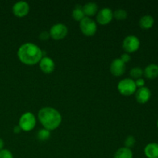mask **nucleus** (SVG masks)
Here are the masks:
<instances>
[{"instance_id":"nucleus-1","label":"nucleus","mask_w":158,"mask_h":158,"mask_svg":"<svg viewBox=\"0 0 158 158\" xmlns=\"http://www.w3.org/2000/svg\"><path fill=\"white\" fill-rule=\"evenodd\" d=\"M17 56L22 63L28 66L37 64L43 57L42 49L32 43H26L22 45L19 48Z\"/></svg>"},{"instance_id":"nucleus-2","label":"nucleus","mask_w":158,"mask_h":158,"mask_svg":"<svg viewBox=\"0 0 158 158\" xmlns=\"http://www.w3.org/2000/svg\"><path fill=\"white\" fill-rule=\"evenodd\" d=\"M38 119L43 128L49 131H54L60 126L62 123V116L55 108L46 106L40 110Z\"/></svg>"},{"instance_id":"nucleus-3","label":"nucleus","mask_w":158,"mask_h":158,"mask_svg":"<svg viewBox=\"0 0 158 158\" xmlns=\"http://www.w3.org/2000/svg\"><path fill=\"white\" fill-rule=\"evenodd\" d=\"M117 89L121 95L128 97L135 94L137 88L134 80L131 78H125L119 82Z\"/></svg>"},{"instance_id":"nucleus-4","label":"nucleus","mask_w":158,"mask_h":158,"mask_svg":"<svg viewBox=\"0 0 158 158\" xmlns=\"http://www.w3.org/2000/svg\"><path fill=\"white\" fill-rule=\"evenodd\" d=\"M36 125V119L35 115L31 112H26L20 117L19 120V126L22 131L29 132L32 131Z\"/></svg>"},{"instance_id":"nucleus-5","label":"nucleus","mask_w":158,"mask_h":158,"mask_svg":"<svg viewBox=\"0 0 158 158\" xmlns=\"http://www.w3.org/2000/svg\"><path fill=\"white\" fill-rule=\"evenodd\" d=\"M80 28L82 33L86 36H93L97 30V23L89 17H84L80 22Z\"/></svg>"},{"instance_id":"nucleus-6","label":"nucleus","mask_w":158,"mask_h":158,"mask_svg":"<svg viewBox=\"0 0 158 158\" xmlns=\"http://www.w3.org/2000/svg\"><path fill=\"white\" fill-rule=\"evenodd\" d=\"M140 46V40L135 35H127L123 41V48L127 53H132L139 49Z\"/></svg>"},{"instance_id":"nucleus-7","label":"nucleus","mask_w":158,"mask_h":158,"mask_svg":"<svg viewBox=\"0 0 158 158\" xmlns=\"http://www.w3.org/2000/svg\"><path fill=\"white\" fill-rule=\"evenodd\" d=\"M49 35L54 40H61L68 34V28L63 23H56L50 28Z\"/></svg>"},{"instance_id":"nucleus-8","label":"nucleus","mask_w":158,"mask_h":158,"mask_svg":"<svg viewBox=\"0 0 158 158\" xmlns=\"http://www.w3.org/2000/svg\"><path fill=\"white\" fill-rule=\"evenodd\" d=\"M97 22L100 25H107L114 19V12L109 8H103L100 9L97 15Z\"/></svg>"},{"instance_id":"nucleus-9","label":"nucleus","mask_w":158,"mask_h":158,"mask_svg":"<svg viewBox=\"0 0 158 158\" xmlns=\"http://www.w3.org/2000/svg\"><path fill=\"white\" fill-rule=\"evenodd\" d=\"M12 12L19 18L26 16L29 12V5L24 1L17 2L12 6Z\"/></svg>"},{"instance_id":"nucleus-10","label":"nucleus","mask_w":158,"mask_h":158,"mask_svg":"<svg viewBox=\"0 0 158 158\" xmlns=\"http://www.w3.org/2000/svg\"><path fill=\"white\" fill-rule=\"evenodd\" d=\"M110 70L114 77H121L126 71V64L122 62L120 58L115 59L111 63Z\"/></svg>"},{"instance_id":"nucleus-11","label":"nucleus","mask_w":158,"mask_h":158,"mask_svg":"<svg viewBox=\"0 0 158 158\" xmlns=\"http://www.w3.org/2000/svg\"><path fill=\"white\" fill-rule=\"evenodd\" d=\"M151 97V92L149 88L143 86L137 89L135 93V97L137 101L140 104H144L148 103Z\"/></svg>"},{"instance_id":"nucleus-12","label":"nucleus","mask_w":158,"mask_h":158,"mask_svg":"<svg viewBox=\"0 0 158 158\" xmlns=\"http://www.w3.org/2000/svg\"><path fill=\"white\" fill-rule=\"evenodd\" d=\"M39 65H40V68L41 71L44 73L45 74L52 73L54 69H55L56 66L53 60L47 56L43 57L42 60L40 61V63H39Z\"/></svg>"},{"instance_id":"nucleus-13","label":"nucleus","mask_w":158,"mask_h":158,"mask_svg":"<svg viewBox=\"0 0 158 158\" xmlns=\"http://www.w3.org/2000/svg\"><path fill=\"white\" fill-rule=\"evenodd\" d=\"M143 75L149 80H154L157 78L158 77V65L154 63L148 65L143 70Z\"/></svg>"},{"instance_id":"nucleus-14","label":"nucleus","mask_w":158,"mask_h":158,"mask_svg":"<svg viewBox=\"0 0 158 158\" xmlns=\"http://www.w3.org/2000/svg\"><path fill=\"white\" fill-rule=\"evenodd\" d=\"M154 24V17L150 15H145L140 18L139 21V26L142 29L148 30V29H151Z\"/></svg>"},{"instance_id":"nucleus-15","label":"nucleus","mask_w":158,"mask_h":158,"mask_svg":"<svg viewBox=\"0 0 158 158\" xmlns=\"http://www.w3.org/2000/svg\"><path fill=\"white\" fill-rule=\"evenodd\" d=\"M144 154L148 158H158V143H148L144 148Z\"/></svg>"},{"instance_id":"nucleus-16","label":"nucleus","mask_w":158,"mask_h":158,"mask_svg":"<svg viewBox=\"0 0 158 158\" xmlns=\"http://www.w3.org/2000/svg\"><path fill=\"white\" fill-rule=\"evenodd\" d=\"M83 11L85 16L90 18L97 13L98 6L95 2H87L83 6Z\"/></svg>"},{"instance_id":"nucleus-17","label":"nucleus","mask_w":158,"mask_h":158,"mask_svg":"<svg viewBox=\"0 0 158 158\" xmlns=\"http://www.w3.org/2000/svg\"><path fill=\"white\" fill-rule=\"evenodd\" d=\"M131 149L127 148H120L114 154V158H133Z\"/></svg>"},{"instance_id":"nucleus-18","label":"nucleus","mask_w":158,"mask_h":158,"mask_svg":"<svg viewBox=\"0 0 158 158\" xmlns=\"http://www.w3.org/2000/svg\"><path fill=\"white\" fill-rule=\"evenodd\" d=\"M72 16L73 19L77 22H80L84 17H86L83 13V6H80V5H77L73 10Z\"/></svg>"},{"instance_id":"nucleus-19","label":"nucleus","mask_w":158,"mask_h":158,"mask_svg":"<svg viewBox=\"0 0 158 158\" xmlns=\"http://www.w3.org/2000/svg\"><path fill=\"white\" fill-rule=\"evenodd\" d=\"M51 133L50 131H48V130L45 129V128H43V129H40V131L37 133V138L40 141L44 142L46 141V140H49L50 138Z\"/></svg>"},{"instance_id":"nucleus-20","label":"nucleus","mask_w":158,"mask_h":158,"mask_svg":"<svg viewBox=\"0 0 158 158\" xmlns=\"http://www.w3.org/2000/svg\"><path fill=\"white\" fill-rule=\"evenodd\" d=\"M130 75L132 77V80L133 79L137 80V79L141 78L142 76L143 75V70L140 67H138V66L134 67L130 71Z\"/></svg>"},{"instance_id":"nucleus-21","label":"nucleus","mask_w":158,"mask_h":158,"mask_svg":"<svg viewBox=\"0 0 158 158\" xmlns=\"http://www.w3.org/2000/svg\"><path fill=\"white\" fill-rule=\"evenodd\" d=\"M114 18L117 20H125L127 18V12L124 9H117L114 12Z\"/></svg>"},{"instance_id":"nucleus-22","label":"nucleus","mask_w":158,"mask_h":158,"mask_svg":"<svg viewBox=\"0 0 158 158\" xmlns=\"http://www.w3.org/2000/svg\"><path fill=\"white\" fill-rule=\"evenodd\" d=\"M136 143V140L133 136H129L126 138L124 141V144H125V148H127L131 149L132 147L134 146Z\"/></svg>"},{"instance_id":"nucleus-23","label":"nucleus","mask_w":158,"mask_h":158,"mask_svg":"<svg viewBox=\"0 0 158 158\" xmlns=\"http://www.w3.org/2000/svg\"><path fill=\"white\" fill-rule=\"evenodd\" d=\"M0 158H13V155L9 150L2 149L0 151Z\"/></svg>"},{"instance_id":"nucleus-24","label":"nucleus","mask_w":158,"mask_h":158,"mask_svg":"<svg viewBox=\"0 0 158 158\" xmlns=\"http://www.w3.org/2000/svg\"><path fill=\"white\" fill-rule=\"evenodd\" d=\"M120 60H121L122 62H123V63L126 64V63H129L130 61L131 60V56H130V54L127 53V52H125V53L122 54L121 56H120Z\"/></svg>"},{"instance_id":"nucleus-25","label":"nucleus","mask_w":158,"mask_h":158,"mask_svg":"<svg viewBox=\"0 0 158 158\" xmlns=\"http://www.w3.org/2000/svg\"><path fill=\"white\" fill-rule=\"evenodd\" d=\"M40 40H43V41H46V40H48L49 38H50V35H49V32H48L47 31H43L39 35Z\"/></svg>"},{"instance_id":"nucleus-26","label":"nucleus","mask_w":158,"mask_h":158,"mask_svg":"<svg viewBox=\"0 0 158 158\" xmlns=\"http://www.w3.org/2000/svg\"><path fill=\"white\" fill-rule=\"evenodd\" d=\"M135 84L137 88H138V89L139 88L143 87L145 86V80L143 78L137 79V80H135Z\"/></svg>"},{"instance_id":"nucleus-27","label":"nucleus","mask_w":158,"mask_h":158,"mask_svg":"<svg viewBox=\"0 0 158 158\" xmlns=\"http://www.w3.org/2000/svg\"><path fill=\"white\" fill-rule=\"evenodd\" d=\"M22 131V130H21V128H20V127L19 126H15L14 127V128H13V132H14V134H19V133H20Z\"/></svg>"},{"instance_id":"nucleus-28","label":"nucleus","mask_w":158,"mask_h":158,"mask_svg":"<svg viewBox=\"0 0 158 158\" xmlns=\"http://www.w3.org/2000/svg\"><path fill=\"white\" fill-rule=\"evenodd\" d=\"M4 141L2 138H0V151H2V149H4Z\"/></svg>"},{"instance_id":"nucleus-29","label":"nucleus","mask_w":158,"mask_h":158,"mask_svg":"<svg viewBox=\"0 0 158 158\" xmlns=\"http://www.w3.org/2000/svg\"><path fill=\"white\" fill-rule=\"evenodd\" d=\"M157 127H158V120H157Z\"/></svg>"}]
</instances>
